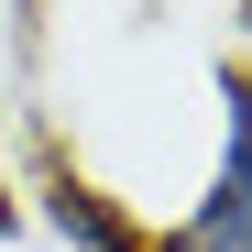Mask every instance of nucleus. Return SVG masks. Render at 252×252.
Wrapping results in <instances>:
<instances>
[{
  "label": "nucleus",
  "instance_id": "obj_3",
  "mask_svg": "<svg viewBox=\"0 0 252 252\" xmlns=\"http://www.w3.org/2000/svg\"><path fill=\"white\" fill-rule=\"evenodd\" d=\"M0 176H11V110H0Z\"/></svg>",
  "mask_w": 252,
  "mask_h": 252
},
{
  "label": "nucleus",
  "instance_id": "obj_2",
  "mask_svg": "<svg viewBox=\"0 0 252 252\" xmlns=\"http://www.w3.org/2000/svg\"><path fill=\"white\" fill-rule=\"evenodd\" d=\"M33 220L55 230V252H154V220L132 197H110L88 164H66V154L33 164Z\"/></svg>",
  "mask_w": 252,
  "mask_h": 252
},
{
  "label": "nucleus",
  "instance_id": "obj_1",
  "mask_svg": "<svg viewBox=\"0 0 252 252\" xmlns=\"http://www.w3.org/2000/svg\"><path fill=\"white\" fill-rule=\"evenodd\" d=\"M220 154H208L197 197L154 230V252H252V55H220Z\"/></svg>",
  "mask_w": 252,
  "mask_h": 252
}]
</instances>
